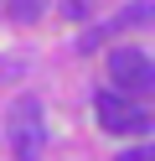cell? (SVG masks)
I'll return each mask as SVG.
<instances>
[{"label":"cell","mask_w":155,"mask_h":161,"mask_svg":"<svg viewBox=\"0 0 155 161\" xmlns=\"http://www.w3.org/2000/svg\"><path fill=\"white\" fill-rule=\"evenodd\" d=\"M93 114H98V125L109 130V135H145V130H155L150 109L134 104L129 94H114V88H103V94L93 99Z\"/></svg>","instance_id":"obj_2"},{"label":"cell","mask_w":155,"mask_h":161,"mask_svg":"<svg viewBox=\"0 0 155 161\" xmlns=\"http://www.w3.org/2000/svg\"><path fill=\"white\" fill-rule=\"evenodd\" d=\"M119 161H155V140H150V146H129V151H119Z\"/></svg>","instance_id":"obj_6"},{"label":"cell","mask_w":155,"mask_h":161,"mask_svg":"<svg viewBox=\"0 0 155 161\" xmlns=\"http://www.w3.org/2000/svg\"><path fill=\"white\" fill-rule=\"evenodd\" d=\"M62 11H67V16H72V21H83V16H88V11H93V5H88V0H67V5H62Z\"/></svg>","instance_id":"obj_7"},{"label":"cell","mask_w":155,"mask_h":161,"mask_svg":"<svg viewBox=\"0 0 155 161\" xmlns=\"http://www.w3.org/2000/svg\"><path fill=\"white\" fill-rule=\"evenodd\" d=\"M119 26H155V0H134L129 11L119 16Z\"/></svg>","instance_id":"obj_4"},{"label":"cell","mask_w":155,"mask_h":161,"mask_svg":"<svg viewBox=\"0 0 155 161\" xmlns=\"http://www.w3.org/2000/svg\"><path fill=\"white\" fill-rule=\"evenodd\" d=\"M109 78L129 94H155V57H145L140 47H114L109 52Z\"/></svg>","instance_id":"obj_3"},{"label":"cell","mask_w":155,"mask_h":161,"mask_svg":"<svg viewBox=\"0 0 155 161\" xmlns=\"http://www.w3.org/2000/svg\"><path fill=\"white\" fill-rule=\"evenodd\" d=\"M5 140H10V151H16L21 161H41L47 130H41V104H36L31 94H21L16 104H10V114H5Z\"/></svg>","instance_id":"obj_1"},{"label":"cell","mask_w":155,"mask_h":161,"mask_svg":"<svg viewBox=\"0 0 155 161\" xmlns=\"http://www.w3.org/2000/svg\"><path fill=\"white\" fill-rule=\"evenodd\" d=\"M41 5H47V0H10V16H16V21H36Z\"/></svg>","instance_id":"obj_5"}]
</instances>
